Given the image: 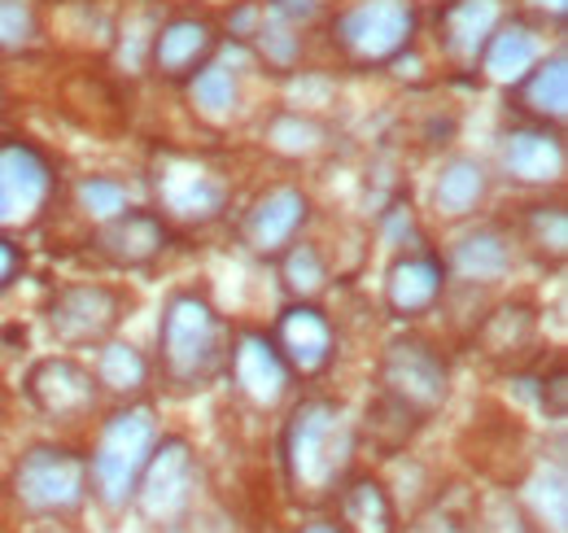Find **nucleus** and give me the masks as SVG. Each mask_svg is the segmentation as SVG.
<instances>
[{
  "label": "nucleus",
  "mask_w": 568,
  "mask_h": 533,
  "mask_svg": "<svg viewBox=\"0 0 568 533\" xmlns=\"http://www.w3.org/2000/svg\"><path fill=\"white\" fill-rule=\"evenodd\" d=\"M281 460L288 490L302 503H328L342 494V481L355 460V424L333 399H306L284 424Z\"/></svg>",
  "instance_id": "f257e3e1"
},
{
  "label": "nucleus",
  "mask_w": 568,
  "mask_h": 533,
  "mask_svg": "<svg viewBox=\"0 0 568 533\" xmlns=\"http://www.w3.org/2000/svg\"><path fill=\"white\" fill-rule=\"evenodd\" d=\"M232 329L202 293H175L158 324V372L171 390H206L227 368Z\"/></svg>",
  "instance_id": "f03ea898"
},
{
  "label": "nucleus",
  "mask_w": 568,
  "mask_h": 533,
  "mask_svg": "<svg viewBox=\"0 0 568 533\" xmlns=\"http://www.w3.org/2000/svg\"><path fill=\"white\" fill-rule=\"evenodd\" d=\"M153 446H158L153 411L128 406V411L110 415L101 438H97V451L88 460V494H97L114 512L128 507L136 499V485H141V472L153 455Z\"/></svg>",
  "instance_id": "7ed1b4c3"
},
{
  "label": "nucleus",
  "mask_w": 568,
  "mask_h": 533,
  "mask_svg": "<svg viewBox=\"0 0 568 533\" xmlns=\"http://www.w3.org/2000/svg\"><path fill=\"white\" fill-rule=\"evenodd\" d=\"M416 27L412 0H358L333 18V44L351 67H385L412 49Z\"/></svg>",
  "instance_id": "20e7f679"
},
{
  "label": "nucleus",
  "mask_w": 568,
  "mask_h": 533,
  "mask_svg": "<svg viewBox=\"0 0 568 533\" xmlns=\"http://www.w3.org/2000/svg\"><path fill=\"white\" fill-rule=\"evenodd\" d=\"M13 494L22 507L40 516L74 512L88 499V460H79L67 446H36L18 460Z\"/></svg>",
  "instance_id": "39448f33"
},
{
  "label": "nucleus",
  "mask_w": 568,
  "mask_h": 533,
  "mask_svg": "<svg viewBox=\"0 0 568 533\" xmlns=\"http://www.w3.org/2000/svg\"><path fill=\"white\" fill-rule=\"evenodd\" d=\"M58 193L53 162L18 135H0V232L31 228Z\"/></svg>",
  "instance_id": "423d86ee"
},
{
  "label": "nucleus",
  "mask_w": 568,
  "mask_h": 533,
  "mask_svg": "<svg viewBox=\"0 0 568 533\" xmlns=\"http://www.w3.org/2000/svg\"><path fill=\"white\" fill-rule=\"evenodd\" d=\"M381 394H389L394 402H403L412 415L428 420L442 402H446V390H450V368L446 359L428 345V341H416V336H403L394 341L385 354H381Z\"/></svg>",
  "instance_id": "0eeeda50"
},
{
  "label": "nucleus",
  "mask_w": 568,
  "mask_h": 533,
  "mask_svg": "<svg viewBox=\"0 0 568 533\" xmlns=\"http://www.w3.org/2000/svg\"><path fill=\"white\" fill-rule=\"evenodd\" d=\"M193 490H197V460L189 451V442L180 438H158L153 455L141 472V485H136V503L149 521H175L189 512L193 503Z\"/></svg>",
  "instance_id": "6e6552de"
},
{
  "label": "nucleus",
  "mask_w": 568,
  "mask_h": 533,
  "mask_svg": "<svg viewBox=\"0 0 568 533\" xmlns=\"http://www.w3.org/2000/svg\"><path fill=\"white\" fill-rule=\"evenodd\" d=\"M27 399L40 415L58 420V424H79L92 415V406L101 399L97 372L74 363V359H40L27 372Z\"/></svg>",
  "instance_id": "1a4fd4ad"
},
{
  "label": "nucleus",
  "mask_w": 568,
  "mask_h": 533,
  "mask_svg": "<svg viewBox=\"0 0 568 533\" xmlns=\"http://www.w3.org/2000/svg\"><path fill=\"white\" fill-rule=\"evenodd\" d=\"M123 293L110 284H62L49 298V324L67 345L105 341L123 320Z\"/></svg>",
  "instance_id": "9d476101"
},
{
  "label": "nucleus",
  "mask_w": 568,
  "mask_h": 533,
  "mask_svg": "<svg viewBox=\"0 0 568 533\" xmlns=\"http://www.w3.org/2000/svg\"><path fill=\"white\" fill-rule=\"evenodd\" d=\"M272 345L284 359V368L293 376H320L333 368L337 359V329L333 320L311 306V302H293L276 315V329H272Z\"/></svg>",
  "instance_id": "9b49d317"
},
{
  "label": "nucleus",
  "mask_w": 568,
  "mask_h": 533,
  "mask_svg": "<svg viewBox=\"0 0 568 533\" xmlns=\"http://www.w3.org/2000/svg\"><path fill=\"white\" fill-rule=\"evenodd\" d=\"M507 18L503 0H446L433 18V36L442 58L455 70H477L486 40L498 31V22Z\"/></svg>",
  "instance_id": "f8f14e48"
},
{
  "label": "nucleus",
  "mask_w": 568,
  "mask_h": 533,
  "mask_svg": "<svg viewBox=\"0 0 568 533\" xmlns=\"http://www.w3.org/2000/svg\"><path fill=\"white\" fill-rule=\"evenodd\" d=\"M236 385V394L258 406V411H272L276 402L288 394V381L293 372L284 368V359L276 354L272 336L267 333H241L227 345V368H223Z\"/></svg>",
  "instance_id": "ddd939ff"
},
{
  "label": "nucleus",
  "mask_w": 568,
  "mask_h": 533,
  "mask_svg": "<svg viewBox=\"0 0 568 533\" xmlns=\"http://www.w3.org/2000/svg\"><path fill=\"white\" fill-rule=\"evenodd\" d=\"M214 49H219L214 22L193 18V13H180V18H166V22L153 31L149 67H153V74H162V79H171V83H189V79L214 58Z\"/></svg>",
  "instance_id": "4468645a"
},
{
  "label": "nucleus",
  "mask_w": 568,
  "mask_h": 533,
  "mask_svg": "<svg viewBox=\"0 0 568 533\" xmlns=\"http://www.w3.org/2000/svg\"><path fill=\"white\" fill-rule=\"evenodd\" d=\"M306 214H311L306 193H302V189H288V184H276V189H267L263 198L245 210V219H241V241H245L254 254H263V259H281L284 250L297 241Z\"/></svg>",
  "instance_id": "2eb2a0df"
},
{
  "label": "nucleus",
  "mask_w": 568,
  "mask_h": 533,
  "mask_svg": "<svg viewBox=\"0 0 568 533\" xmlns=\"http://www.w3.org/2000/svg\"><path fill=\"white\" fill-rule=\"evenodd\" d=\"M446 293V263L433 250H407L385 271V306L398 320L428 315Z\"/></svg>",
  "instance_id": "dca6fc26"
},
{
  "label": "nucleus",
  "mask_w": 568,
  "mask_h": 533,
  "mask_svg": "<svg viewBox=\"0 0 568 533\" xmlns=\"http://www.w3.org/2000/svg\"><path fill=\"white\" fill-rule=\"evenodd\" d=\"M158 193L166 201V210L175 219H189V223H206L223 210L227 201V184L206 171L197 158H166L158 167Z\"/></svg>",
  "instance_id": "f3484780"
},
{
  "label": "nucleus",
  "mask_w": 568,
  "mask_h": 533,
  "mask_svg": "<svg viewBox=\"0 0 568 533\" xmlns=\"http://www.w3.org/2000/svg\"><path fill=\"white\" fill-rule=\"evenodd\" d=\"M171 241V228L153 210H119L114 219L101 223L97 232V254L114 266H144L153 263Z\"/></svg>",
  "instance_id": "a211bd4d"
},
{
  "label": "nucleus",
  "mask_w": 568,
  "mask_h": 533,
  "mask_svg": "<svg viewBox=\"0 0 568 533\" xmlns=\"http://www.w3.org/2000/svg\"><path fill=\"white\" fill-rule=\"evenodd\" d=\"M503 171L516 184H556L565 175V135L556 128H516L503 140Z\"/></svg>",
  "instance_id": "6ab92c4d"
},
{
  "label": "nucleus",
  "mask_w": 568,
  "mask_h": 533,
  "mask_svg": "<svg viewBox=\"0 0 568 533\" xmlns=\"http://www.w3.org/2000/svg\"><path fill=\"white\" fill-rule=\"evenodd\" d=\"M516 92V110L542 128H560L568 114V62L565 53H551V58H538L534 70L511 83Z\"/></svg>",
  "instance_id": "aec40b11"
},
{
  "label": "nucleus",
  "mask_w": 568,
  "mask_h": 533,
  "mask_svg": "<svg viewBox=\"0 0 568 533\" xmlns=\"http://www.w3.org/2000/svg\"><path fill=\"white\" fill-rule=\"evenodd\" d=\"M538 58H542V40H538V31H534L529 22H520V18H503L498 31L486 40L477 67L486 70L495 83L511 88V83H520V79L534 70Z\"/></svg>",
  "instance_id": "412c9836"
},
{
  "label": "nucleus",
  "mask_w": 568,
  "mask_h": 533,
  "mask_svg": "<svg viewBox=\"0 0 568 533\" xmlns=\"http://www.w3.org/2000/svg\"><path fill=\"white\" fill-rule=\"evenodd\" d=\"M477 336H481V350L490 359H525L534 350V341H538V311L525 306V302H516V306L507 302V306H498L495 315H486Z\"/></svg>",
  "instance_id": "4be33fe9"
},
{
  "label": "nucleus",
  "mask_w": 568,
  "mask_h": 533,
  "mask_svg": "<svg viewBox=\"0 0 568 533\" xmlns=\"http://www.w3.org/2000/svg\"><path fill=\"white\" fill-rule=\"evenodd\" d=\"M486 193H490L486 167H481L477 158H450V162L442 167V175H437L433 201H437L442 214L464 219V214H473V210L486 201Z\"/></svg>",
  "instance_id": "5701e85b"
},
{
  "label": "nucleus",
  "mask_w": 568,
  "mask_h": 533,
  "mask_svg": "<svg viewBox=\"0 0 568 533\" xmlns=\"http://www.w3.org/2000/svg\"><path fill=\"white\" fill-rule=\"evenodd\" d=\"M342 533H394V503L381 481L358 476L351 490H342Z\"/></svg>",
  "instance_id": "b1692460"
},
{
  "label": "nucleus",
  "mask_w": 568,
  "mask_h": 533,
  "mask_svg": "<svg viewBox=\"0 0 568 533\" xmlns=\"http://www.w3.org/2000/svg\"><path fill=\"white\" fill-rule=\"evenodd\" d=\"M450 263L468 284H495L498 275L511 266V250H507V241L498 237L495 228H481V232H473V237H464L455 245Z\"/></svg>",
  "instance_id": "393cba45"
},
{
  "label": "nucleus",
  "mask_w": 568,
  "mask_h": 533,
  "mask_svg": "<svg viewBox=\"0 0 568 533\" xmlns=\"http://www.w3.org/2000/svg\"><path fill=\"white\" fill-rule=\"evenodd\" d=\"M193 88V110L206 119V123H227L236 114V101H241V88H236V74L232 67H219V62H206L189 79Z\"/></svg>",
  "instance_id": "a878e982"
},
{
  "label": "nucleus",
  "mask_w": 568,
  "mask_h": 533,
  "mask_svg": "<svg viewBox=\"0 0 568 533\" xmlns=\"http://www.w3.org/2000/svg\"><path fill=\"white\" fill-rule=\"evenodd\" d=\"M420 424H425L420 415H412L403 402H394L389 394H376V399L367 402V438L381 451H403L416 438Z\"/></svg>",
  "instance_id": "bb28decb"
},
{
  "label": "nucleus",
  "mask_w": 568,
  "mask_h": 533,
  "mask_svg": "<svg viewBox=\"0 0 568 533\" xmlns=\"http://www.w3.org/2000/svg\"><path fill=\"white\" fill-rule=\"evenodd\" d=\"M149 359H144L136 345H123V341H110L101 350V363H97V385L114 390V394H136L149 385Z\"/></svg>",
  "instance_id": "cd10ccee"
},
{
  "label": "nucleus",
  "mask_w": 568,
  "mask_h": 533,
  "mask_svg": "<svg viewBox=\"0 0 568 533\" xmlns=\"http://www.w3.org/2000/svg\"><path fill=\"white\" fill-rule=\"evenodd\" d=\"M281 275H284V289L293 293V302H311L328 284V266L320 259V250L306 245V241H293L281 254Z\"/></svg>",
  "instance_id": "c85d7f7f"
},
{
  "label": "nucleus",
  "mask_w": 568,
  "mask_h": 533,
  "mask_svg": "<svg viewBox=\"0 0 568 533\" xmlns=\"http://www.w3.org/2000/svg\"><path fill=\"white\" fill-rule=\"evenodd\" d=\"M40 40V13L31 0H0V49L22 53Z\"/></svg>",
  "instance_id": "c756f323"
},
{
  "label": "nucleus",
  "mask_w": 568,
  "mask_h": 533,
  "mask_svg": "<svg viewBox=\"0 0 568 533\" xmlns=\"http://www.w3.org/2000/svg\"><path fill=\"white\" fill-rule=\"evenodd\" d=\"M525 237L538 254L551 250V259H565V245H568V219H565V205H534L525 214Z\"/></svg>",
  "instance_id": "7c9ffc66"
},
{
  "label": "nucleus",
  "mask_w": 568,
  "mask_h": 533,
  "mask_svg": "<svg viewBox=\"0 0 568 533\" xmlns=\"http://www.w3.org/2000/svg\"><path fill=\"white\" fill-rule=\"evenodd\" d=\"M79 198L88 205V214H97V219H114L119 210H128V193H123V184H114V180H88V184L79 189Z\"/></svg>",
  "instance_id": "2f4dec72"
},
{
  "label": "nucleus",
  "mask_w": 568,
  "mask_h": 533,
  "mask_svg": "<svg viewBox=\"0 0 568 533\" xmlns=\"http://www.w3.org/2000/svg\"><path fill=\"white\" fill-rule=\"evenodd\" d=\"M18 271H22V250L9 237H0V289H9L18 280Z\"/></svg>",
  "instance_id": "473e14b6"
},
{
  "label": "nucleus",
  "mask_w": 568,
  "mask_h": 533,
  "mask_svg": "<svg viewBox=\"0 0 568 533\" xmlns=\"http://www.w3.org/2000/svg\"><path fill=\"white\" fill-rule=\"evenodd\" d=\"M529 9H534L538 18H551V22H565L568 0H529Z\"/></svg>",
  "instance_id": "72a5a7b5"
},
{
  "label": "nucleus",
  "mask_w": 568,
  "mask_h": 533,
  "mask_svg": "<svg viewBox=\"0 0 568 533\" xmlns=\"http://www.w3.org/2000/svg\"><path fill=\"white\" fill-rule=\"evenodd\" d=\"M302 533H342L337 525H311V530H302Z\"/></svg>",
  "instance_id": "f704fd0d"
},
{
  "label": "nucleus",
  "mask_w": 568,
  "mask_h": 533,
  "mask_svg": "<svg viewBox=\"0 0 568 533\" xmlns=\"http://www.w3.org/2000/svg\"><path fill=\"white\" fill-rule=\"evenodd\" d=\"M0 110H4V88H0Z\"/></svg>",
  "instance_id": "c9c22d12"
}]
</instances>
